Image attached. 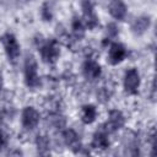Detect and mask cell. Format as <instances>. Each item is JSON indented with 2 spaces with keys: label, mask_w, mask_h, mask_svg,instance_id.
<instances>
[{
  "label": "cell",
  "mask_w": 157,
  "mask_h": 157,
  "mask_svg": "<svg viewBox=\"0 0 157 157\" xmlns=\"http://www.w3.org/2000/svg\"><path fill=\"white\" fill-rule=\"evenodd\" d=\"M21 121L25 129L27 130H32L34 129L38 123H39V113L33 108V107H26L22 110V115H21Z\"/></svg>",
  "instance_id": "5"
},
{
  "label": "cell",
  "mask_w": 157,
  "mask_h": 157,
  "mask_svg": "<svg viewBox=\"0 0 157 157\" xmlns=\"http://www.w3.org/2000/svg\"><path fill=\"white\" fill-rule=\"evenodd\" d=\"M63 137H64V141H65L66 146H69L70 148H72L75 152H76V150H80L81 148L80 137H78V135L76 134L75 130H72V129L65 130L63 132Z\"/></svg>",
  "instance_id": "12"
},
{
  "label": "cell",
  "mask_w": 157,
  "mask_h": 157,
  "mask_svg": "<svg viewBox=\"0 0 157 157\" xmlns=\"http://www.w3.org/2000/svg\"><path fill=\"white\" fill-rule=\"evenodd\" d=\"M126 55V49L123 44L120 43H113L109 48V53H108V61L112 65H117L119 63H121L124 60Z\"/></svg>",
  "instance_id": "7"
},
{
  "label": "cell",
  "mask_w": 157,
  "mask_h": 157,
  "mask_svg": "<svg viewBox=\"0 0 157 157\" xmlns=\"http://www.w3.org/2000/svg\"><path fill=\"white\" fill-rule=\"evenodd\" d=\"M0 40L4 45V49L7 55L9 61L15 63L17 60V58L20 56V44H18L16 37L12 33H5L4 36H1Z\"/></svg>",
  "instance_id": "2"
},
{
  "label": "cell",
  "mask_w": 157,
  "mask_h": 157,
  "mask_svg": "<svg viewBox=\"0 0 157 157\" xmlns=\"http://www.w3.org/2000/svg\"><path fill=\"white\" fill-rule=\"evenodd\" d=\"M40 16L44 21H50L53 15H52V10H50V6L48 2H44L42 5V10H40Z\"/></svg>",
  "instance_id": "17"
},
{
  "label": "cell",
  "mask_w": 157,
  "mask_h": 157,
  "mask_svg": "<svg viewBox=\"0 0 157 157\" xmlns=\"http://www.w3.org/2000/svg\"><path fill=\"white\" fill-rule=\"evenodd\" d=\"M71 29H72L74 36H75L77 39H81V38L85 36V27H83V23H82V21H81L77 16H74V18H72Z\"/></svg>",
  "instance_id": "15"
},
{
  "label": "cell",
  "mask_w": 157,
  "mask_h": 157,
  "mask_svg": "<svg viewBox=\"0 0 157 157\" xmlns=\"http://www.w3.org/2000/svg\"><path fill=\"white\" fill-rule=\"evenodd\" d=\"M25 81H26V85L31 88H34L39 85L38 66L32 54H28L25 60Z\"/></svg>",
  "instance_id": "1"
},
{
  "label": "cell",
  "mask_w": 157,
  "mask_h": 157,
  "mask_svg": "<svg viewBox=\"0 0 157 157\" xmlns=\"http://www.w3.org/2000/svg\"><path fill=\"white\" fill-rule=\"evenodd\" d=\"M140 86V75L139 71L134 67L129 69L125 72V77H124V88L129 94H136L137 93V88Z\"/></svg>",
  "instance_id": "4"
},
{
  "label": "cell",
  "mask_w": 157,
  "mask_h": 157,
  "mask_svg": "<svg viewBox=\"0 0 157 157\" xmlns=\"http://www.w3.org/2000/svg\"><path fill=\"white\" fill-rule=\"evenodd\" d=\"M36 144H37V150H38V153L39 155H49V140L45 137V136H38L37 140H36Z\"/></svg>",
  "instance_id": "16"
},
{
  "label": "cell",
  "mask_w": 157,
  "mask_h": 157,
  "mask_svg": "<svg viewBox=\"0 0 157 157\" xmlns=\"http://www.w3.org/2000/svg\"><path fill=\"white\" fill-rule=\"evenodd\" d=\"M124 123H125V118H124L123 113L118 109H113L109 112V118L107 121V130L117 131L124 126Z\"/></svg>",
  "instance_id": "8"
},
{
  "label": "cell",
  "mask_w": 157,
  "mask_h": 157,
  "mask_svg": "<svg viewBox=\"0 0 157 157\" xmlns=\"http://www.w3.org/2000/svg\"><path fill=\"white\" fill-rule=\"evenodd\" d=\"M82 71H83V75L87 80H96L101 76V66L98 65V63H96L94 60H86L83 63V66H82Z\"/></svg>",
  "instance_id": "9"
},
{
  "label": "cell",
  "mask_w": 157,
  "mask_h": 157,
  "mask_svg": "<svg viewBox=\"0 0 157 157\" xmlns=\"http://www.w3.org/2000/svg\"><path fill=\"white\" fill-rule=\"evenodd\" d=\"M126 5L124 4L123 0H112L109 2V13L115 18V20H124L126 16Z\"/></svg>",
  "instance_id": "11"
},
{
  "label": "cell",
  "mask_w": 157,
  "mask_h": 157,
  "mask_svg": "<svg viewBox=\"0 0 157 157\" xmlns=\"http://www.w3.org/2000/svg\"><path fill=\"white\" fill-rule=\"evenodd\" d=\"M107 33H108V37H117V34H118V27H117V25L115 23H109L108 26H107Z\"/></svg>",
  "instance_id": "18"
},
{
  "label": "cell",
  "mask_w": 157,
  "mask_h": 157,
  "mask_svg": "<svg viewBox=\"0 0 157 157\" xmlns=\"http://www.w3.org/2000/svg\"><path fill=\"white\" fill-rule=\"evenodd\" d=\"M1 88H2V74L0 72V91H1Z\"/></svg>",
  "instance_id": "20"
},
{
  "label": "cell",
  "mask_w": 157,
  "mask_h": 157,
  "mask_svg": "<svg viewBox=\"0 0 157 157\" xmlns=\"http://www.w3.org/2000/svg\"><path fill=\"white\" fill-rule=\"evenodd\" d=\"M150 25H151V17L147 15H142L135 18V21L131 25V31L135 36H142L148 29Z\"/></svg>",
  "instance_id": "10"
},
{
  "label": "cell",
  "mask_w": 157,
  "mask_h": 157,
  "mask_svg": "<svg viewBox=\"0 0 157 157\" xmlns=\"http://www.w3.org/2000/svg\"><path fill=\"white\" fill-rule=\"evenodd\" d=\"M5 145H6V137H5V135L0 131V151L5 147Z\"/></svg>",
  "instance_id": "19"
},
{
  "label": "cell",
  "mask_w": 157,
  "mask_h": 157,
  "mask_svg": "<svg viewBox=\"0 0 157 157\" xmlns=\"http://www.w3.org/2000/svg\"><path fill=\"white\" fill-rule=\"evenodd\" d=\"M97 110L92 104H86L82 107V121L85 124H92L96 120Z\"/></svg>",
  "instance_id": "14"
},
{
  "label": "cell",
  "mask_w": 157,
  "mask_h": 157,
  "mask_svg": "<svg viewBox=\"0 0 157 157\" xmlns=\"http://www.w3.org/2000/svg\"><path fill=\"white\" fill-rule=\"evenodd\" d=\"M81 7H82L83 18H85V22H86L87 27L90 29H93L94 27H97V25H98V17L94 13L92 2L90 0H82L81 1Z\"/></svg>",
  "instance_id": "6"
},
{
  "label": "cell",
  "mask_w": 157,
  "mask_h": 157,
  "mask_svg": "<svg viewBox=\"0 0 157 157\" xmlns=\"http://www.w3.org/2000/svg\"><path fill=\"white\" fill-rule=\"evenodd\" d=\"M60 55V49L59 44L55 39L47 40L42 47H40V56L44 63L47 64H54L56 59Z\"/></svg>",
  "instance_id": "3"
},
{
  "label": "cell",
  "mask_w": 157,
  "mask_h": 157,
  "mask_svg": "<svg viewBox=\"0 0 157 157\" xmlns=\"http://www.w3.org/2000/svg\"><path fill=\"white\" fill-rule=\"evenodd\" d=\"M92 147L99 150H105L109 147V139L104 130H98L94 132L92 139Z\"/></svg>",
  "instance_id": "13"
}]
</instances>
